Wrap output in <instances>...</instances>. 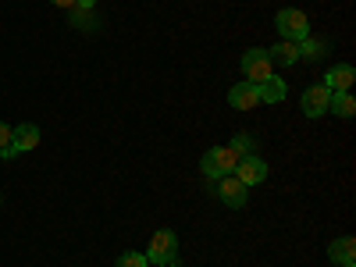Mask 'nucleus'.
<instances>
[{
	"label": "nucleus",
	"instance_id": "obj_1",
	"mask_svg": "<svg viewBox=\"0 0 356 267\" xmlns=\"http://www.w3.org/2000/svg\"><path fill=\"white\" fill-rule=\"evenodd\" d=\"M275 25H278L282 40H289V43H303V40L310 36V18H307V11H300V8H282V11L275 15Z\"/></svg>",
	"mask_w": 356,
	"mask_h": 267
},
{
	"label": "nucleus",
	"instance_id": "obj_2",
	"mask_svg": "<svg viewBox=\"0 0 356 267\" xmlns=\"http://www.w3.org/2000/svg\"><path fill=\"white\" fill-rule=\"evenodd\" d=\"M235 164H239V154L232 150V146H214V150H207L203 154V161H200V171L207 175V178H225V175H232L235 171Z\"/></svg>",
	"mask_w": 356,
	"mask_h": 267
},
{
	"label": "nucleus",
	"instance_id": "obj_3",
	"mask_svg": "<svg viewBox=\"0 0 356 267\" xmlns=\"http://www.w3.org/2000/svg\"><path fill=\"white\" fill-rule=\"evenodd\" d=\"M146 260L157 264V267H175V260H178V235H175L171 228L154 232L150 250H146Z\"/></svg>",
	"mask_w": 356,
	"mask_h": 267
},
{
	"label": "nucleus",
	"instance_id": "obj_4",
	"mask_svg": "<svg viewBox=\"0 0 356 267\" xmlns=\"http://www.w3.org/2000/svg\"><path fill=\"white\" fill-rule=\"evenodd\" d=\"M243 75L253 86H260V82H267V79L275 75V65H271V57H267L264 47H253V50L243 54Z\"/></svg>",
	"mask_w": 356,
	"mask_h": 267
},
{
	"label": "nucleus",
	"instance_id": "obj_5",
	"mask_svg": "<svg viewBox=\"0 0 356 267\" xmlns=\"http://www.w3.org/2000/svg\"><path fill=\"white\" fill-rule=\"evenodd\" d=\"M239 182L250 189V186H260L264 178H267V161L260 157V154H246V157H239V164H235V171H232Z\"/></svg>",
	"mask_w": 356,
	"mask_h": 267
},
{
	"label": "nucleus",
	"instance_id": "obj_6",
	"mask_svg": "<svg viewBox=\"0 0 356 267\" xmlns=\"http://www.w3.org/2000/svg\"><path fill=\"white\" fill-rule=\"evenodd\" d=\"M218 200L225 207H232V211H243L246 200H250V189L235 175H225V178H218Z\"/></svg>",
	"mask_w": 356,
	"mask_h": 267
},
{
	"label": "nucleus",
	"instance_id": "obj_7",
	"mask_svg": "<svg viewBox=\"0 0 356 267\" xmlns=\"http://www.w3.org/2000/svg\"><path fill=\"white\" fill-rule=\"evenodd\" d=\"M328 100H332V89L328 86H307L303 89V97H300V107L307 118H321V114H328Z\"/></svg>",
	"mask_w": 356,
	"mask_h": 267
},
{
	"label": "nucleus",
	"instance_id": "obj_8",
	"mask_svg": "<svg viewBox=\"0 0 356 267\" xmlns=\"http://www.w3.org/2000/svg\"><path fill=\"white\" fill-rule=\"evenodd\" d=\"M228 104L235 107V111H253V107H260V89L253 86V82H235L232 89H228Z\"/></svg>",
	"mask_w": 356,
	"mask_h": 267
},
{
	"label": "nucleus",
	"instance_id": "obj_9",
	"mask_svg": "<svg viewBox=\"0 0 356 267\" xmlns=\"http://www.w3.org/2000/svg\"><path fill=\"white\" fill-rule=\"evenodd\" d=\"M353 82H356V68L353 65H335V68H328V75H324L321 86H328L332 93H349Z\"/></svg>",
	"mask_w": 356,
	"mask_h": 267
},
{
	"label": "nucleus",
	"instance_id": "obj_10",
	"mask_svg": "<svg viewBox=\"0 0 356 267\" xmlns=\"http://www.w3.org/2000/svg\"><path fill=\"white\" fill-rule=\"evenodd\" d=\"M11 146H15V154H25V150H36V146H40V125H33V122H25V125L11 129Z\"/></svg>",
	"mask_w": 356,
	"mask_h": 267
},
{
	"label": "nucleus",
	"instance_id": "obj_11",
	"mask_svg": "<svg viewBox=\"0 0 356 267\" xmlns=\"http://www.w3.org/2000/svg\"><path fill=\"white\" fill-rule=\"evenodd\" d=\"M267 57H271V65H278V68H292L296 61H300V43L282 40L275 47H267Z\"/></svg>",
	"mask_w": 356,
	"mask_h": 267
},
{
	"label": "nucleus",
	"instance_id": "obj_12",
	"mask_svg": "<svg viewBox=\"0 0 356 267\" xmlns=\"http://www.w3.org/2000/svg\"><path fill=\"white\" fill-rule=\"evenodd\" d=\"M260 89V104H282L285 97H289V86H285V79H267V82H260L257 86Z\"/></svg>",
	"mask_w": 356,
	"mask_h": 267
},
{
	"label": "nucleus",
	"instance_id": "obj_13",
	"mask_svg": "<svg viewBox=\"0 0 356 267\" xmlns=\"http://www.w3.org/2000/svg\"><path fill=\"white\" fill-rule=\"evenodd\" d=\"M328 257H332V264H349V260H356V239H353V235H342V239H335V243L328 246Z\"/></svg>",
	"mask_w": 356,
	"mask_h": 267
},
{
	"label": "nucleus",
	"instance_id": "obj_14",
	"mask_svg": "<svg viewBox=\"0 0 356 267\" xmlns=\"http://www.w3.org/2000/svg\"><path fill=\"white\" fill-rule=\"evenodd\" d=\"M328 114H335V118H353V114H356V100H353V93H332V100H328Z\"/></svg>",
	"mask_w": 356,
	"mask_h": 267
},
{
	"label": "nucleus",
	"instance_id": "obj_15",
	"mask_svg": "<svg viewBox=\"0 0 356 267\" xmlns=\"http://www.w3.org/2000/svg\"><path fill=\"white\" fill-rule=\"evenodd\" d=\"M228 146H232V150L239 154V157H246V154H257V136H253V132H235Z\"/></svg>",
	"mask_w": 356,
	"mask_h": 267
},
{
	"label": "nucleus",
	"instance_id": "obj_16",
	"mask_svg": "<svg viewBox=\"0 0 356 267\" xmlns=\"http://www.w3.org/2000/svg\"><path fill=\"white\" fill-rule=\"evenodd\" d=\"M324 54H328V43H324V40H303L300 43V61H303V57H307V61H317V57H324Z\"/></svg>",
	"mask_w": 356,
	"mask_h": 267
},
{
	"label": "nucleus",
	"instance_id": "obj_17",
	"mask_svg": "<svg viewBox=\"0 0 356 267\" xmlns=\"http://www.w3.org/2000/svg\"><path fill=\"white\" fill-rule=\"evenodd\" d=\"M72 29H86V33H93L97 29V15L93 11H86V8H72Z\"/></svg>",
	"mask_w": 356,
	"mask_h": 267
},
{
	"label": "nucleus",
	"instance_id": "obj_18",
	"mask_svg": "<svg viewBox=\"0 0 356 267\" xmlns=\"http://www.w3.org/2000/svg\"><path fill=\"white\" fill-rule=\"evenodd\" d=\"M114 267H150V260H146V253L129 250V253H122V257L114 260Z\"/></svg>",
	"mask_w": 356,
	"mask_h": 267
},
{
	"label": "nucleus",
	"instance_id": "obj_19",
	"mask_svg": "<svg viewBox=\"0 0 356 267\" xmlns=\"http://www.w3.org/2000/svg\"><path fill=\"white\" fill-rule=\"evenodd\" d=\"M4 146H11V125L0 122V150H4Z\"/></svg>",
	"mask_w": 356,
	"mask_h": 267
},
{
	"label": "nucleus",
	"instance_id": "obj_20",
	"mask_svg": "<svg viewBox=\"0 0 356 267\" xmlns=\"http://www.w3.org/2000/svg\"><path fill=\"white\" fill-rule=\"evenodd\" d=\"M93 4L97 0H75V8H86V11H93Z\"/></svg>",
	"mask_w": 356,
	"mask_h": 267
},
{
	"label": "nucleus",
	"instance_id": "obj_21",
	"mask_svg": "<svg viewBox=\"0 0 356 267\" xmlns=\"http://www.w3.org/2000/svg\"><path fill=\"white\" fill-rule=\"evenodd\" d=\"M50 4H57V8H68V11H72V8H75V0H50Z\"/></svg>",
	"mask_w": 356,
	"mask_h": 267
},
{
	"label": "nucleus",
	"instance_id": "obj_22",
	"mask_svg": "<svg viewBox=\"0 0 356 267\" xmlns=\"http://www.w3.org/2000/svg\"><path fill=\"white\" fill-rule=\"evenodd\" d=\"M342 267H356V264H353V260H349V264H342Z\"/></svg>",
	"mask_w": 356,
	"mask_h": 267
}]
</instances>
